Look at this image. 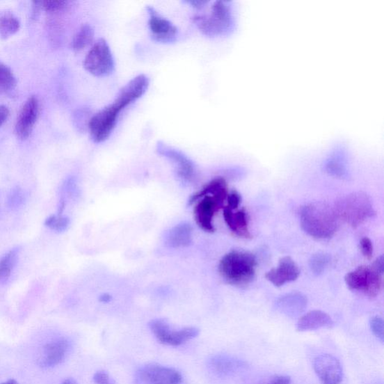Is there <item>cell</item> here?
<instances>
[{
    "instance_id": "1",
    "label": "cell",
    "mask_w": 384,
    "mask_h": 384,
    "mask_svg": "<svg viewBox=\"0 0 384 384\" xmlns=\"http://www.w3.org/2000/svg\"><path fill=\"white\" fill-rule=\"evenodd\" d=\"M150 80L145 74H139L124 86L112 104L96 113L89 121L90 137L95 143H102L111 136L118 122L120 113L147 92Z\"/></svg>"
},
{
    "instance_id": "2",
    "label": "cell",
    "mask_w": 384,
    "mask_h": 384,
    "mask_svg": "<svg viewBox=\"0 0 384 384\" xmlns=\"http://www.w3.org/2000/svg\"><path fill=\"white\" fill-rule=\"evenodd\" d=\"M301 225L304 232L317 239L332 238L338 228L335 209L323 202H313L302 207Z\"/></svg>"
},
{
    "instance_id": "3",
    "label": "cell",
    "mask_w": 384,
    "mask_h": 384,
    "mask_svg": "<svg viewBox=\"0 0 384 384\" xmlns=\"http://www.w3.org/2000/svg\"><path fill=\"white\" fill-rule=\"evenodd\" d=\"M257 264L256 257L253 253L234 250L226 254L220 261L218 272L227 283L246 287L254 280Z\"/></svg>"
},
{
    "instance_id": "4",
    "label": "cell",
    "mask_w": 384,
    "mask_h": 384,
    "mask_svg": "<svg viewBox=\"0 0 384 384\" xmlns=\"http://www.w3.org/2000/svg\"><path fill=\"white\" fill-rule=\"evenodd\" d=\"M335 209L338 217L353 228L376 215L369 196L362 191L353 192L344 197Z\"/></svg>"
},
{
    "instance_id": "5",
    "label": "cell",
    "mask_w": 384,
    "mask_h": 384,
    "mask_svg": "<svg viewBox=\"0 0 384 384\" xmlns=\"http://www.w3.org/2000/svg\"><path fill=\"white\" fill-rule=\"evenodd\" d=\"M194 22L201 33L214 37L225 35L232 30L233 16L228 3L217 1L209 14L196 15Z\"/></svg>"
},
{
    "instance_id": "6",
    "label": "cell",
    "mask_w": 384,
    "mask_h": 384,
    "mask_svg": "<svg viewBox=\"0 0 384 384\" xmlns=\"http://www.w3.org/2000/svg\"><path fill=\"white\" fill-rule=\"evenodd\" d=\"M383 274L372 265L361 266L345 275L344 281L350 290L376 297L382 291Z\"/></svg>"
},
{
    "instance_id": "7",
    "label": "cell",
    "mask_w": 384,
    "mask_h": 384,
    "mask_svg": "<svg viewBox=\"0 0 384 384\" xmlns=\"http://www.w3.org/2000/svg\"><path fill=\"white\" fill-rule=\"evenodd\" d=\"M83 67L86 71L98 78L108 77L113 72L114 59L106 40L100 38L93 45L85 57Z\"/></svg>"
},
{
    "instance_id": "8",
    "label": "cell",
    "mask_w": 384,
    "mask_h": 384,
    "mask_svg": "<svg viewBox=\"0 0 384 384\" xmlns=\"http://www.w3.org/2000/svg\"><path fill=\"white\" fill-rule=\"evenodd\" d=\"M150 328L157 339L162 344L170 346H179L197 337L200 331L195 328H186L175 330L170 328L168 322L163 319H155L149 323Z\"/></svg>"
},
{
    "instance_id": "9",
    "label": "cell",
    "mask_w": 384,
    "mask_h": 384,
    "mask_svg": "<svg viewBox=\"0 0 384 384\" xmlns=\"http://www.w3.org/2000/svg\"><path fill=\"white\" fill-rule=\"evenodd\" d=\"M149 29L153 40L161 43H172L177 40L178 29L168 19L162 17L154 8L147 7Z\"/></svg>"
},
{
    "instance_id": "10",
    "label": "cell",
    "mask_w": 384,
    "mask_h": 384,
    "mask_svg": "<svg viewBox=\"0 0 384 384\" xmlns=\"http://www.w3.org/2000/svg\"><path fill=\"white\" fill-rule=\"evenodd\" d=\"M157 151L160 156L168 159L174 164L180 179L191 182L195 178V164L184 152L173 148L161 141L158 142Z\"/></svg>"
},
{
    "instance_id": "11",
    "label": "cell",
    "mask_w": 384,
    "mask_h": 384,
    "mask_svg": "<svg viewBox=\"0 0 384 384\" xmlns=\"http://www.w3.org/2000/svg\"><path fill=\"white\" fill-rule=\"evenodd\" d=\"M40 115V102L32 95L23 105L15 123V131L17 138L24 141L31 134Z\"/></svg>"
},
{
    "instance_id": "12",
    "label": "cell",
    "mask_w": 384,
    "mask_h": 384,
    "mask_svg": "<svg viewBox=\"0 0 384 384\" xmlns=\"http://www.w3.org/2000/svg\"><path fill=\"white\" fill-rule=\"evenodd\" d=\"M314 369L322 384H340L343 369L340 361L331 354H321L314 360Z\"/></svg>"
},
{
    "instance_id": "13",
    "label": "cell",
    "mask_w": 384,
    "mask_h": 384,
    "mask_svg": "<svg viewBox=\"0 0 384 384\" xmlns=\"http://www.w3.org/2000/svg\"><path fill=\"white\" fill-rule=\"evenodd\" d=\"M138 378L145 384H180L181 374L175 369L150 364L138 371Z\"/></svg>"
},
{
    "instance_id": "14",
    "label": "cell",
    "mask_w": 384,
    "mask_h": 384,
    "mask_svg": "<svg viewBox=\"0 0 384 384\" xmlns=\"http://www.w3.org/2000/svg\"><path fill=\"white\" fill-rule=\"evenodd\" d=\"M223 207L224 203L215 197L211 195L205 196L198 201L194 209L196 223L205 232H214V217L218 211Z\"/></svg>"
},
{
    "instance_id": "15",
    "label": "cell",
    "mask_w": 384,
    "mask_h": 384,
    "mask_svg": "<svg viewBox=\"0 0 384 384\" xmlns=\"http://www.w3.org/2000/svg\"><path fill=\"white\" fill-rule=\"evenodd\" d=\"M300 275L299 266L291 257L286 256L280 259L277 268L266 273L265 278L275 287H282L296 280Z\"/></svg>"
},
{
    "instance_id": "16",
    "label": "cell",
    "mask_w": 384,
    "mask_h": 384,
    "mask_svg": "<svg viewBox=\"0 0 384 384\" xmlns=\"http://www.w3.org/2000/svg\"><path fill=\"white\" fill-rule=\"evenodd\" d=\"M307 305L308 301L303 294L293 292L280 297L275 303V308L280 313L293 319L301 315Z\"/></svg>"
},
{
    "instance_id": "17",
    "label": "cell",
    "mask_w": 384,
    "mask_h": 384,
    "mask_svg": "<svg viewBox=\"0 0 384 384\" xmlns=\"http://www.w3.org/2000/svg\"><path fill=\"white\" fill-rule=\"evenodd\" d=\"M334 325L331 317L320 310L311 311L299 319L296 324V330L299 332H306L332 328Z\"/></svg>"
},
{
    "instance_id": "18",
    "label": "cell",
    "mask_w": 384,
    "mask_h": 384,
    "mask_svg": "<svg viewBox=\"0 0 384 384\" xmlns=\"http://www.w3.org/2000/svg\"><path fill=\"white\" fill-rule=\"evenodd\" d=\"M70 350V343L65 339H58L46 344L44 349L41 365L45 368H51L61 364Z\"/></svg>"
},
{
    "instance_id": "19",
    "label": "cell",
    "mask_w": 384,
    "mask_h": 384,
    "mask_svg": "<svg viewBox=\"0 0 384 384\" xmlns=\"http://www.w3.org/2000/svg\"><path fill=\"white\" fill-rule=\"evenodd\" d=\"M246 362L227 355H216L209 360V367L219 376H230L246 368Z\"/></svg>"
},
{
    "instance_id": "20",
    "label": "cell",
    "mask_w": 384,
    "mask_h": 384,
    "mask_svg": "<svg viewBox=\"0 0 384 384\" xmlns=\"http://www.w3.org/2000/svg\"><path fill=\"white\" fill-rule=\"evenodd\" d=\"M224 218L226 224L236 235L246 239L252 238L248 230V218L245 209L234 213V210L224 207Z\"/></svg>"
},
{
    "instance_id": "21",
    "label": "cell",
    "mask_w": 384,
    "mask_h": 384,
    "mask_svg": "<svg viewBox=\"0 0 384 384\" xmlns=\"http://www.w3.org/2000/svg\"><path fill=\"white\" fill-rule=\"evenodd\" d=\"M214 196L222 202L225 203L228 195V190L226 180L223 177H217L209 182V184L197 193L191 195L189 200V205H193L198 200L205 196Z\"/></svg>"
},
{
    "instance_id": "22",
    "label": "cell",
    "mask_w": 384,
    "mask_h": 384,
    "mask_svg": "<svg viewBox=\"0 0 384 384\" xmlns=\"http://www.w3.org/2000/svg\"><path fill=\"white\" fill-rule=\"evenodd\" d=\"M192 233L193 228L190 224H179L168 232L166 238V246L174 248L187 247L192 242Z\"/></svg>"
},
{
    "instance_id": "23",
    "label": "cell",
    "mask_w": 384,
    "mask_h": 384,
    "mask_svg": "<svg viewBox=\"0 0 384 384\" xmlns=\"http://www.w3.org/2000/svg\"><path fill=\"white\" fill-rule=\"evenodd\" d=\"M21 23L12 12H0V38L8 40L20 30Z\"/></svg>"
},
{
    "instance_id": "24",
    "label": "cell",
    "mask_w": 384,
    "mask_h": 384,
    "mask_svg": "<svg viewBox=\"0 0 384 384\" xmlns=\"http://www.w3.org/2000/svg\"><path fill=\"white\" fill-rule=\"evenodd\" d=\"M20 253V248H15L0 259V282H4L11 276Z\"/></svg>"
},
{
    "instance_id": "25",
    "label": "cell",
    "mask_w": 384,
    "mask_h": 384,
    "mask_svg": "<svg viewBox=\"0 0 384 384\" xmlns=\"http://www.w3.org/2000/svg\"><path fill=\"white\" fill-rule=\"evenodd\" d=\"M94 31L93 27L89 24L83 25L73 38L72 49L75 52L83 51L92 43Z\"/></svg>"
},
{
    "instance_id": "26",
    "label": "cell",
    "mask_w": 384,
    "mask_h": 384,
    "mask_svg": "<svg viewBox=\"0 0 384 384\" xmlns=\"http://www.w3.org/2000/svg\"><path fill=\"white\" fill-rule=\"evenodd\" d=\"M17 86V79L13 72L0 61V94L13 92Z\"/></svg>"
},
{
    "instance_id": "27",
    "label": "cell",
    "mask_w": 384,
    "mask_h": 384,
    "mask_svg": "<svg viewBox=\"0 0 384 384\" xmlns=\"http://www.w3.org/2000/svg\"><path fill=\"white\" fill-rule=\"evenodd\" d=\"M330 256L328 254L319 253L312 256L310 266L314 274H322L330 263Z\"/></svg>"
},
{
    "instance_id": "28",
    "label": "cell",
    "mask_w": 384,
    "mask_h": 384,
    "mask_svg": "<svg viewBox=\"0 0 384 384\" xmlns=\"http://www.w3.org/2000/svg\"><path fill=\"white\" fill-rule=\"evenodd\" d=\"M70 220L68 217L61 215H53L48 217L45 220V225L46 227L54 230L56 232H63L69 227Z\"/></svg>"
},
{
    "instance_id": "29",
    "label": "cell",
    "mask_w": 384,
    "mask_h": 384,
    "mask_svg": "<svg viewBox=\"0 0 384 384\" xmlns=\"http://www.w3.org/2000/svg\"><path fill=\"white\" fill-rule=\"evenodd\" d=\"M69 2L65 1H42L40 2L42 10L47 13H56L64 10L68 7Z\"/></svg>"
},
{
    "instance_id": "30",
    "label": "cell",
    "mask_w": 384,
    "mask_h": 384,
    "mask_svg": "<svg viewBox=\"0 0 384 384\" xmlns=\"http://www.w3.org/2000/svg\"><path fill=\"white\" fill-rule=\"evenodd\" d=\"M370 328L374 335L383 342V321L378 316H374L370 320Z\"/></svg>"
},
{
    "instance_id": "31",
    "label": "cell",
    "mask_w": 384,
    "mask_h": 384,
    "mask_svg": "<svg viewBox=\"0 0 384 384\" xmlns=\"http://www.w3.org/2000/svg\"><path fill=\"white\" fill-rule=\"evenodd\" d=\"M360 248L362 255L368 260H371L373 255V244L371 240L368 237H363L360 241Z\"/></svg>"
},
{
    "instance_id": "32",
    "label": "cell",
    "mask_w": 384,
    "mask_h": 384,
    "mask_svg": "<svg viewBox=\"0 0 384 384\" xmlns=\"http://www.w3.org/2000/svg\"><path fill=\"white\" fill-rule=\"evenodd\" d=\"M241 196L238 193L237 191H233L232 193L228 194L227 200V207L230 209H236L239 207L240 203H241Z\"/></svg>"
},
{
    "instance_id": "33",
    "label": "cell",
    "mask_w": 384,
    "mask_h": 384,
    "mask_svg": "<svg viewBox=\"0 0 384 384\" xmlns=\"http://www.w3.org/2000/svg\"><path fill=\"white\" fill-rule=\"evenodd\" d=\"M257 384H291V378L286 376H275Z\"/></svg>"
},
{
    "instance_id": "34",
    "label": "cell",
    "mask_w": 384,
    "mask_h": 384,
    "mask_svg": "<svg viewBox=\"0 0 384 384\" xmlns=\"http://www.w3.org/2000/svg\"><path fill=\"white\" fill-rule=\"evenodd\" d=\"M94 382L96 384H113L109 374L104 371H99L94 374Z\"/></svg>"
},
{
    "instance_id": "35",
    "label": "cell",
    "mask_w": 384,
    "mask_h": 384,
    "mask_svg": "<svg viewBox=\"0 0 384 384\" xmlns=\"http://www.w3.org/2000/svg\"><path fill=\"white\" fill-rule=\"evenodd\" d=\"M22 195H23L20 189L17 188V189L13 191L10 200L12 206L19 205V204L22 202Z\"/></svg>"
},
{
    "instance_id": "36",
    "label": "cell",
    "mask_w": 384,
    "mask_h": 384,
    "mask_svg": "<svg viewBox=\"0 0 384 384\" xmlns=\"http://www.w3.org/2000/svg\"><path fill=\"white\" fill-rule=\"evenodd\" d=\"M9 115H10V111L4 105H0V127L6 122Z\"/></svg>"
},
{
    "instance_id": "37",
    "label": "cell",
    "mask_w": 384,
    "mask_h": 384,
    "mask_svg": "<svg viewBox=\"0 0 384 384\" xmlns=\"http://www.w3.org/2000/svg\"><path fill=\"white\" fill-rule=\"evenodd\" d=\"M188 4L191 5L192 7L195 8H202L208 3L207 1H199V0H192V1H187Z\"/></svg>"
},
{
    "instance_id": "38",
    "label": "cell",
    "mask_w": 384,
    "mask_h": 384,
    "mask_svg": "<svg viewBox=\"0 0 384 384\" xmlns=\"http://www.w3.org/2000/svg\"><path fill=\"white\" fill-rule=\"evenodd\" d=\"M99 300L102 303H109L111 300V296L109 294H105L100 296Z\"/></svg>"
},
{
    "instance_id": "39",
    "label": "cell",
    "mask_w": 384,
    "mask_h": 384,
    "mask_svg": "<svg viewBox=\"0 0 384 384\" xmlns=\"http://www.w3.org/2000/svg\"><path fill=\"white\" fill-rule=\"evenodd\" d=\"M62 384H78V383L72 378H68L66 379Z\"/></svg>"
},
{
    "instance_id": "40",
    "label": "cell",
    "mask_w": 384,
    "mask_h": 384,
    "mask_svg": "<svg viewBox=\"0 0 384 384\" xmlns=\"http://www.w3.org/2000/svg\"><path fill=\"white\" fill-rule=\"evenodd\" d=\"M1 384H17L15 380H9L7 382L2 383Z\"/></svg>"
}]
</instances>
